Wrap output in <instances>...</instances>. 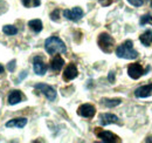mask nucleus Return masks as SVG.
Returning <instances> with one entry per match:
<instances>
[{"label":"nucleus","instance_id":"1a4fd4ad","mask_svg":"<svg viewBox=\"0 0 152 143\" xmlns=\"http://www.w3.org/2000/svg\"><path fill=\"white\" fill-rule=\"evenodd\" d=\"M97 136L103 141V142L107 143H116V142H121L119 137L117 135H115L114 133L111 131H108V130H101V131H96Z\"/></svg>","mask_w":152,"mask_h":143},{"label":"nucleus","instance_id":"a211bd4d","mask_svg":"<svg viewBox=\"0 0 152 143\" xmlns=\"http://www.w3.org/2000/svg\"><path fill=\"white\" fill-rule=\"evenodd\" d=\"M101 102H102V105L105 106V107L114 108V107H117L118 105H121L122 100H121V99H102Z\"/></svg>","mask_w":152,"mask_h":143},{"label":"nucleus","instance_id":"c85d7f7f","mask_svg":"<svg viewBox=\"0 0 152 143\" xmlns=\"http://www.w3.org/2000/svg\"><path fill=\"white\" fill-rule=\"evenodd\" d=\"M145 141H146V142H152V137H148Z\"/></svg>","mask_w":152,"mask_h":143},{"label":"nucleus","instance_id":"7ed1b4c3","mask_svg":"<svg viewBox=\"0 0 152 143\" xmlns=\"http://www.w3.org/2000/svg\"><path fill=\"white\" fill-rule=\"evenodd\" d=\"M97 43H98V47L104 53H110L115 46V40L114 38L109 35L108 33H102V34H99L98 39H97Z\"/></svg>","mask_w":152,"mask_h":143},{"label":"nucleus","instance_id":"f3484780","mask_svg":"<svg viewBox=\"0 0 152 143\" xmlns=\"http://www.w3.org/2000/svg\"><path fill=\"white\" fill-rule=\"evenodd\" d=\"M139 40L140 42L144 45V46H150L152 43V31L151 29H148L146 32H144L142 35L139 36Z\"/></svg>","mask_w":152,"mask_h":143},{"label":"nucleus","instance_id":"6e6552de","mask_svg":"<svg viewBox=\"0 0 152 143\" xmlns=\"http://www.w3.org/2000/svg\"><path fill=\"white\" fill-rule=\"evenodd\" d=\"M33 69H34V73L37 75H45L46 72H47V65L45 63L43 59L41 56H35L33 59Z\"/></svg>","mask_w":152,"mask_h":143},{"label":"nucleus","instance_id":"39448f33","mask_svg":"<svg viewBox=\"0 0 152 143\" xmlns=\"http://www.w3.org/2000/svg\"><path fill=\"white\" fill-rule=\"evenodd\" d=\"M83 14H84V12H83V10L81 7H74L72 10H64L63 11V17L67 20H70V21L81 20Z\"/></svg>","mask_w":152,"mask_h":143},{"label":"nucleus","instance_id":"4be33fe9","mask_svg":"<svg viewBox=\"0 0 152 143\" xmlns=\"http://www.w3.org/2000/svg\"><path fill=\"white\" fill-rule=\"evenodd\" d=\"M50 19H52L53 21H58V20H60V10H58V8L54 10V11L50 13Z\"/></svg>","mask_w":152,"mask_h":143},{"label":"nucleus","instance_id":"a878e982","mask_svg":"<svg viewBox=\"0 0 152 143\" xmlns=\"http://www.w3.org/2000/svg\"><path fill=\"white\" fill-rule=\"evenodd\" d=\"M99 2H101V5H103V6H109V5L113 2V0H99Z\"/></svg>","mask_w":152,"mask_h":143},{"label":"nucleus","instance_id":"9b49d317","mask_svg":"<svg viewBox=\"0 0 152 143\" xmlns=\"http://www.w3.org/2000/svg\"><path fill=\"white\" fill-rule=\"evenodd\" d=\"M152 95V82L149 85H144L138 87L134 90V96L139 97V99H144V97H149Z\"/></svg>","mask_w":152,"mask_h":143},{"label":"nucleus","instance_id":"423d86ee","mask_svg":"<svg viewBox=\"0 0 152 143\" xmlns=\"http://www.w3.org/2000/svg\"><path fill=\"white\" fill-rule=\"evenodd\" d=\"M77 114L82 117H87V119H91L94 117L96 114V108L90 105V103H84L82 106H80L77 109Z\"/></svg>","mask_w":152,"mask_h":143},{"label":"nucleus","instance_id":"dca6fc26","mask_svg":"<svg viewBox=\"0 0 152 143\" xmlns=\"http://www.w3.org/2000/svg\"><path fill=\"white\" fill-rule=\"evenodd\" d=\"M28 26H29V28H31L33 32H35V33H40V32L42 31V28H43V26H42V21H41L40 19L31 20V21L28 22Z\"/></svg>","mask_w":152,"mask_h":143},{"label":"nucleus","instance_id":"6ab92c4d","mask_svg":"<svg viewBox=\"0 0 152 143\" xmlns=\"http://www.w3.org/2000/svg\"><path fill=\"white\" fill-rule=\"evenodd\" d=\"M2 32H4L6 35L12 36V35L18 34V28H17L15 26H13V25H5V26L2 27Z\"/></svg>","mask_w":152,"mask_h":143},{"label":"nucleus","instance_id":"2eb2a0df","mask_svg":"<svg viewBox=\"0 0 152 143\" xmlns=\"http://www.w3.org/2000/svg\"><path fill=\"white\" fill-rule=\"evenodd\" d=\"M63 65H64V60L60 55H56V56H54V59L50 62V68H52L53 72H56L57 73V72H60L62 69Z\"/></svg>","mask_w":152,"mask_h":143},{"label":"nucleus","instance_id":"20e7f679","mask_svg":"<svg viewBox=\"0 0 152 143\" xmlns=\"http://www.w3.org/2000/svg\"><path fill=\"white\" fill-rule=\"evenodd\" d=\"M35 89H38L39 91H41L49 101H54L56 99V90L54 89L52 86L46 85V83H37L34 86Z\"/></svg>","mask_w":152,"mask_h":143},{"label":"nucleus","instance_id":"0eeeda50","mask_svg":"<svg viewBox=\"0 0 152 143\" xmlns=\"http://www.w3.org/2000/svg\"><path fill=\"white\" fill-rule=\"evenodd\" d=\"M145 73V69L142 67V65L139 63H131L129 67H128V75L133 79V80H137L139 79L140 76H143Z\"/></svg>","mask_w":152,"mask_h":143},{"label":"nucleus","instance_id":"b1692460","mask_svg":"<svg viewBox=\"0 0 152 143\" xmlns=\"http://www.w3.org/2000/svg\"><path fill=\"white\" fill-rule=\"evenodd\" d=\"M15 66H17V61L15 60H13V61H11L10 63H8V66H7V69L10 72H13L15 69Z\"/></svg>","mask_w":152,"mask_h":143},{"label":"nucleus","instance_id":"f8f14e48","mask_svg":"<svg viewBox=\"0 0 152 143\" xmlns=\"http://www.w3.org/2000/svg\"><path fill=\"white\" fill-rule=\"evenodd\" d=\"M78 75V71H77V67H76L74 63H69L67 66V68L63 72V79L66 81H72L74 80L75 77H77Z\"/></svg>","mask_w":152,"mask_h":143},{"label":"nucleus","instance_id":"4468645a","mask_svg":"<svg viewBox=\"0 0 152 143\" xmlns=\"http://www.w3.org/2000/svg\"><path fill=\"white\" fill-rule=\"evenodd\" d=\"M22 101V94L20 90H12L8 95V103L11 106H14V105H18L19 102Z\"/></svg>","mask_w":152,"mask_h":143},{"label":"nucleus","instance_id":"cd10ccee","mask_svg":"<svg viewBox=\"0 0 152 143\" xmlns=\"http://www.w3.org/2000/svg\"><path fill=\"white\" fill-rule=\"evenodd\" d=\"M4 72H5V67H4V66L0 63V74H2Z\"/></svg>","mask_w":152,"mask_h":143},{"label":"nucleus","instance_id":"5701e85b","mask_svg":"<svg viewBox=\"0 0 152 143\" xmlns=\"http://www.w3.org/2000/svg\"><path fill=\"white\" fill-rule=\"evenodd\" d=\"M128 2H129L130 5L134 6V7H140V6L145 2V0H128Z\"/></svg>","mask_w":152,"mask_h":143},{"label":"nucleus","instance_id":"f257e3e1","mask_svg":"<svg viewBox=\"0 0 152 143\" xmlns=\"http://www.w3.org/2000/svg\"><path fill=\"white\" fill-rule=\"evenodd\" d=\"M45 49L46 52L50 55L54 54H63L67 52V47L66 43L58 38V36H49L46 41H45Z\"/></svg>","mask_w":152,"mask_h":143},{"label":"nucleus","instance_id":"ddd939ff","mask_svg":"<svg viewBox=\"0 0 152 143\" xmlns=\"http://www.w3.org/2000/svg\"><path fill=\"white\" fill-rule=\"evenodd\" d=\"M27 125V119L26 117H17L13 120H10L8 122H6V128H23Z\"/></svg>","mask_w":152,"mask_h":143},{"label":"nucleus","instance_id":"aec40b11","mask_svg":"<svg viewBox=\"0 0 152 143\" xmlns=\"http://www.w3.org/2000/svg\"><path fill=\"white\" fill-rule=\"evenodd\" d=\"M21 2L25 7H31V6L38 7L40 5V0H21Z\"/></svg>","mask_w":152,"mask_h":143},{"label":"nucleus","instance_id":"393cba45","mask_svg":"<svg viewBox=\"0 0 152 143\" xmlns=\"http://www.w3.org/2000/svg\"><path fill=\"white\" fill-rule=\"evenodd\" d=\"M108 80L111 82V83H114L115 82V72L111 71L110 73H109V75H108Z\"/></svg>","mask_w":152,"mask_h":143},{"label":"nucleus","instance_id":"412c9836","mask_svg":"<svg viewBox=\"0 0 152 143\" xmlns=\"http://www.w3.org/2000/svg\"><path fill=\"white\" fill-rule=\"evenodd\" d=\"M139 24H140L142 26H144V25H146V24L152 25V17L150 15V14H145V15H143V17L140 18Z\"/></svg>","mask_w":152,"mask_h":143},{"label":"nucleus","instance_id":"f03ea898","mask_svg":"<svg viewBox=\"0 0 152 143\" xmlns=\"http://www.w3.org/2000/svg\"><path fill=\"white\" fill-rule=\"evenodd\" d=\"M116 55L121 59H126V60H133L138 57V52L133 49V42L131 40L124 41L122 45H119L116 48Z\"/></svg>","mask_w":152,"mask_h":143},{"label":"nucleus","instance_id":"bb28decb","mask_svg":"<svg viewBox=\"0 0 152 143\" xmlns=\"http://www.w3.org/2000/svg\"><path fill=\"white\" fill-rule=\"evenodd\" d=\"M23 74H20V76H19V80H21V79H23V77H26L27 76V72H22Z\"/></svg>","mask_w":152,"mask_h":143},{"label":"nucleus","instance_id":"9d476101","mask_svg":"<svg viewBox=\"0 0 152 143\" xmlns=\"http://www.w3.org/2000/svg\"><path fill=\"white\" fill-rule=\"evenodd\" d=\"M98 121L101 125H113V123H118L119 122V119L111 113H103L99 115L98 117Z\"/></svg>","mask_w":152,"mask_h":143}]
</instances>
